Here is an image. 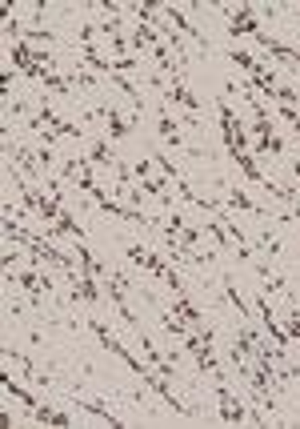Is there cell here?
I'll use <instances>...</instances> for the list:
<instances>
[{
  "instance_id": "6da1fadb",
  "label": "cell",
  "mask_w": 300,
  "mask_h": 429,
  "mask_svg": "<svg viewBox=\"0 0 300 429\" xmlns=\"http://www.w3.org/2000/svg\"><path fill=\"white\" fill-rule=\"evenodd\" d=\"M216 117H220V133H224V148H229V157L232 153H244V129L236 124V113H232V104L220 96L216 100Z\"/></svg>"
},
{
  "instance_id": "7a4b0ae2",
  "label": "cell",
  "mask_w": 300,
  "mask_h": 429,
  "mask_svg": "<svg viewBox=\"0 0 300 429\" xmlns=\"http://www.w3.org/2000/svg\"><path fill=\"white\" fill-rule=\"evenodd\" d=\"M224 16H229V28L232 36H260L264 28H260V21H256V8L253 4H240V8H224Z\"/></svg>"
},
{
  "instance_id": "3957f363",
  "label": "cell",
  "mask_w": 300,
  "mask_h": 429,
  "mask_svg": "<svg viewBox=\"0 0 300 429\" xmlns=\"http://www.w3.org/2000/svg\"><path fill=\"white\" fill-rule=\"evenodd\" d=\"M157 8H161V16H164V24H168V28H176L181 36H188V41H196L200 48H208V36L200 32V28H196V24H188V21H185V12H181L176 4H157Z\"/></svg>"
},
{
  "instance_id": "277c9868",
  "label": "cell",
  "mask_w": 300,
  "mask_h": 429,
  "mask_svg": "<svg viewBox=\"0 0 300 429\" xmlns=\"http://www.w3.org/2000/svg\"><path fill=\"white\" fill-rule=\"evenodd\" d=\"M216 406H220V421H229V426L244 421V406H240V397H232V389L224 382H216Z\"/></svg>"
},
{
  "instance_id": "5b68a950",
  "label": "cell",
  "mask_w": 300,
  "mask_h": 429,
  "mask_svg": "<svg viewBox=\"0 0 300 429\" xmlns=\"http://www.w3.org/2000/svg\"><path fill=\"white\" fill-rule=\"evenodd\" d=\"M253 305H256V313H260V321H264V333L273 337V345H277V349H288V333H284V329L277 325V317H273V305H268V297L260 293Z\"/></svg>"
},
{
  "instance_id": "8992f818",
  "label": "cell",
  "mask_w": 300,
  "mask_h": 429,
  "mask_svg": "<svg viewBox=\"0 0 300 429\" xmlns=\"http://www.w3.org/2000/svg\"><path fill=\"white\" fill-rule=\"evenodd\" d=\"M89 329H93L96 341H100V345H104L108 353H116V358L124 361V365H132V361H137L132 353H128V349H124V345H120V341H116V333L108 329V325H104V321H96V317H93V321H89Z\"/></svg>"
},
{
  "instance_id": "52a82bcc",
  "label": "cell",
  "mask_w": 300,
  "mask_h": 429,
  "mask_svg": "<svg viewBox=\"0 0 300 429\" xmlns=\"http://www.w3.org/2000/svg\"><path fill=\"white\" fill-rule=\"evenodd\" d=\"M100 117H104V124H108V137H116V141H120V137H128V133H132V124L140 120V117H120L113 104H104V109H100Z\"/></svg>"
},
{
  "instance_id": "ba28073f",
  "label": "cell",
  "mask_w": 300,
  "mask_h": 429,
  "mask_svg": "<svg viewBox=\"0 0 300 429\" xmlns=\"http://www.w3.org/2000/svg\"><path fill=\"white\" fill-rule=\"evenodd\" d=\"M172 313H181V321H185V325H192L196 333H205V329H208V325H205V313H196V305L188 301L185 293H176V301H172Z\"/></svg>"
},
{
  "instance_id": "9c48e42d",
  "label": "cell",
  "mask_w": 300,
  "mask_h": 429,
  "mask_svg": "<svg viewBox=\"0 0 300 429\" xmlns=\"http://www.w3.org/2000/svg\"><path fill=\"white\" fill-rule=\"evenodd\" d=\"M16 285H21L32 301H36V297H45V293H52V281H48V277H41V273H32V269L16 277Z\"/></svg>"
},
{
  "instance_id": "30bf717a",
  "label": "cell",
  "mask_w": 300,
  "mask_h": 429,
  "mask_svg": "<svg viewBox=\"0 0 300 429\" xmlns=\"http://www.w3.org/2000/svg\"><path fill=\"white\" fill-rule=\"evenodd\" d=\"M164 100H176V104H185L188 117H196V109H200V104H196V96H192L185 85H181V76H172V85L164 89Z\"/></svg>"
},
{
  "instance_id": "8fae6325",
  "label": "cell",
  "mask_w": 300,
  "mask_h": 429,
  "mask_svg": "<svg viewBox=\"0 0 300 429\" xmlns=\"http://www.w3.org/2000/svg\"><path fill=\"white\" fill-rule=\"evenodd\" d=\"M232 161H236V168H240V173H244V177H249V181H253V185H260V189H264V185H268V177H264V173H260V168H256L253 153H232Z\"/></svg>"
},
{
  "instance_id": "7c38bea8",
  "label": "cell",
  "mask_w": 300,
  "mask_h": 429,
  "mask_svg": "<svg viewBox=\"0 0 300 429\" xmlns=\"http://www.w3.org/2000/svg\"><path fill=\"white\" fill-rule=\"evenodd\" d=\"M229 209H240V213H253V217H273L268 209H260L249 192H240V189H232L229 192Z\"/></svg>"
},
{
  "instance_id": "4fadbf2b",
  "label": "cell",
  "mask_w": 300,
  "mask_h": 429,
  "mask_svg": "<svg viewBox=\"0 0 300 429\" xmlns=\"http://www.w3.org/2000/svg\"><path fill=\"white\" fill-rule=\"evenodd\" d=\"M157 129H161V141H164V144H181V124L172 120V113H168V109H161Z\"/></svg>"
},
{
  "instance_id": "5bb4252c",
  "label": "cell",
  "mask_w": 300,
  "mask_h": 429,
  "mask_svg": "<svg viewBox=\"0 0 300 429\" xmlns=\"http://www.w3.org/2000/svg\"><path fill=\"white\" fill-rule=\"evenodd\" d=\"M140 192H148V197H161V205H168V209H172L168 181H161V177H148V181H140Z\"/></svg>"
},
{
  "instance_id": "9a60e30c",
  "label": "cell",
  "mask_w": 300,
  "mask_h": 429,
  "mask_svg": "<svg viewBox=\"0 0 300 429\" xmlns=\"http://www.w3.org/2000/svg\"><path fill=\"white\" fill-rule=\"evenodd\" d=\"M89 165L116 168V157H113V148H108V141H93V148H89Z\"/></svg>"
},
{
  "instance_id": "2e32d148",
  "label": "cell",
  "mask_w": 300,
  "mask_h": 429,
  "mask_svg": "<svg viewBox=\"0 0 300 429\" xmlns=\"http://www.w3.org/2000/svg\"><path fill=\"white\" fill-rule=\"evenodd\" d=\"M32 417H36L41 426H72L69 413H56V409H48V406H36L32 409Z\"/></svg>"
},
{
  "instance_id": "e0dca14e",
  "label": "cell",
  "mask_w": 300,
  "mask_h": 429,
  "mask_svg": "<svg viewBox=\"0 0 300 429\" xmlns=\"http://www.w3.org/2000/svg\"><path fill=\"white\" fill-rule=\"evenodd\" d=\"M0 385H4V393H8V397H16V402H24L28 409H36V406H41V402H36V397H32L28 389H21V385L12 382V377H0Z\"/></svg>"
},
{
  "instance_id": "ac0fdd59",
  "label": "cell",
  "mask_w": 300,
  "mask_h": 429,
  "mask_svg": "<svg viewBox=\"0 0 300 429\" xmlns=\"http://www.w3.org/2000/svg\"><path fill=\"white\" fill-rule=\"evenodd\" d=\"M76 409H89L93 417H100V421H108V426H124L116 413H108V406H100V402H76Z\"/></svg>"
},
{
  "instance_id": "d6986e66",
  "label": "cell",
  "mask_w": 300,
  "mask_h": 429,
  "mask_svg": "<svg viewBox=\"0 0 300 429\" xmlns=\"http://www.w3.org/2000/svg\"><path fill=\"white\" fill-rule=\"evenodd\" d=\"M41 85H45L48 93H69V89H72V80H69V76H56L52 69H48L45 76H41Z\"/></svg>"
},
{
  "instance_id": "ffe728a7",
  "label": "cell",
  "mask_w": 300,
  "mask_h": 429,
  "mask_svg": "<svg viewBox=\"0 0 300 429\" xmlns=\"http://www.w3.org/2000/svg\"><path fill=\"white\" fill-rule=\"evenodd\" d=\"M205 229L212 233V237H216V245H220V249H236V245H232V237H229V229L220 225V217H216V221H208Z\"/></svg>"
},
{
  "instance_id": "44dd1931",
  "label": "cell",
  "mask_w": 300,
  "mask_h": 429,
  "mask_svg": "<svg viewBox=\"0 0 300 429\" xmlns=\"http://www.w3.org/2000/svg\"><path fill=\"white\" fill-rule=\"evenodd\" d=\"M256 153H284V141H280L277 133H264V137L256 141Z\"/></svg>"
},
{
  "instance_id": "7402d4cb",
  "label": "cell",
  "mask_w": 300,
  "mask_h": 429,
  "mask_svg": "<svg viewBox=\"0 0 300 429\" xmlns=\"http://www.w3.org/2000/svg\"><path fill=\"white\" fill-rule=\"evenodd\" d=\"M256 273H260V281H264V289H268V293L284 289V281H280V277L273 273V269H268V265H256Z\"/></svg>"
},
{
  "instance_id": "603a6c76",
  "label": "cell",
  "mask_w": 300,
  "mask_h": 429,
  "mask_svg": "<svg viewBox=\"0 0 300 429\" xmlns=\"http://www.w3.org/2000/svg\"><path fill=\"white\" fill-rule=\"evenodd\" d=\"M69 80H72V85H80V89H96V76H93V72H80V69H76V72H69Z\"/></svg>"
},
{
  "instance_id": "cb8c5ba5",
  "label": "cell",
  "mask_w": 300,
  "mask_h": 429,
  "mask_svg": "<svg viewBox=\"0 0 300 429\" xmlns=\"http://www.w3.org/2000/svg\"><path fill=\"white\" fill-rule=\"evenodd\" d=\"M260 245H264V253H268V257H277V253H280L277 233H264V237H260Z\"/></svg>"
},
{
  "instance_id": "d4e9b609",
  "label": "cell",
  "mask_w": 300,
  "mask_h": 429,
  "mask_svg": "<svg viewBox=\"0 0 300 429\" xmlns=\"http://www.w3.org/2000/svg\"><path fill=\"white\" fill-rule=\"evenodd\" d=\"M36 165L45 168V173H52V165H56V157H52L48 148H41V153H36Z\"/></svg>"
},
{
  "instance_id": "484cf974",
  "label": "cell",
  "mask_w": 300,
  "mask_h": 429,
  "mask_svg": "<svg viewBox=\"0 0 300 429\" xmlns=\"http://www.w3.org/2000/svg\"><path fill=\"white\" fill-rule=\"evenodd\" d=\"M196 241H200V233H196V229H185V233H181V249H192Z\"/></svg>"
},
{
  "instance_id": "4316f807",
  "label": "cell",
  "mask_w": 300,
  "mask_h": 429,
  "mask_svg": "<svg viewBox=\"0 0 300 429\" xmlns=\"http://www.w3.org/2000/svg\"><path fill=\"white\" fill-rule=\"evenodd\" d=\"M152 161H157V165H161L164 173H168V177H172V181H176V168H172V161H168V157H164V153H157V157H152Z\"/></svg>"
},
{
  "instance_id": "83f0119b",
  "label": "cell",
  "mask_w": 300,
  "mask_h": 429,
  "mask_svg": "<svg viewBox=\"0 0 300 429\" xmlns=\"http://www.w3.org/2000/svg\"><path fill=\"white\" fill-rule=\"evenodd\" d=\"M284 333H288V337H300V313H292V317H288V325H284Z\"/></svg>"
},
{
  "instance_id": "f1b7e54d",
  "label": "cell",
  "mask_w": 300,
  "mask_h": 429,
  "mask_svg": "<svg viewBox=\"0 0 300 429\" xmlns=\"http://www.w3.org/2000/svg\"><path fill=\"white\" fill-rule=\"evenodd\" d=\"M132 177H137V181H148V161H137V165H132Z\"/></svg>"
},
{
  "instance_id": "f546056e",
  "label": "cell",
  "mask_w": 300,
  "mask_h": 429,
  "mask_svg": "<svg viewBox=\"0 0 300 429\" xmlns=\"http://www.w3.org/2000/svg\"><path fill=\"white\" fill-rule=\"evenodd\" d=\"M292 173H297V181H300V165H292Z\"/></svg>"
},
{
  "instance_id": "4dcf8cb0",
  "label": "cell",
  "mask_w": 300,
  "mask_h": 429,
  "mask_svg": "<svg viewBox=\"0 0 300 429\" xmlns=\"http://www.w3.org/2000/svg\"><path fill=\"white\" fill-rule=\"evenodd\" d=\"M297 12H300V8H297Z\"/></svg>"
}]
</instances>
